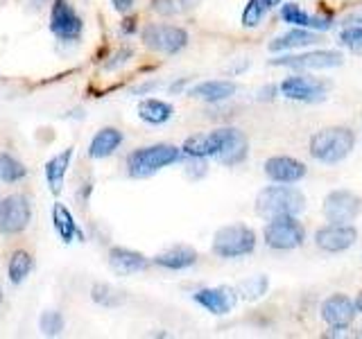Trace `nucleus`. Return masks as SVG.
<instances>
[{
	"label": "nucleus",
	"instance_id": "2eb2a0df",
	"mask_svg": "<svg viewBox=\"0 0 362 339\" xmlns=\"http://www.w3.org/2000/svg\"><path fill=\"white\" fill-rule=\"evenodd\" d=\"M263 170L267 179L274 181V184H297V181H301L305 172H308L301 161H297V158H292V156H281V154L267 158Z\"/></svg>",
	"mask_w": 362,
	"mask_h": 339
},
{
	"label": "nucleus",
	"instance_id": "f3484780",
	"mask_svg": "<svg viewBox=\"0 0 362 339\" xmlns=\"http://www.w3.org/2000/svg\"><path fill=\"white\" fill-rule=\"evenodd\" d=\"M192 301L211 314H229L235 305V292L231 287H202L192 294Z\"/></svg>",
	"mask_w": 362,
	"mask_h": 339
},
{
	"label": "nucleus",
	"instance_id": "0eeeda50",
	"mask_svg": "<svg viewBox=\"0 0 362 339\" xmlns=\"http://www.w3.org/2000/svg\"><path fill=\"white\" fill-rule=\"evenodd\" d=\"M32 222V203L25 195L11 192L0 199V235H21Z\"/></svg>",
	"mask_w": 362,
	"mask_h": 339
},
{
	"label": "nucleus",
	"instance_id": "6e6552de",
	"mask_svg": "<svg viewBox=\"0 0 362 339\" xmlns=\"http://www.w3.org/2000/svg\"><path fill=\"white\" fill-rule=\"evenodd\" d=\"M50 32L62 43H77L82 39L84 20L68 0H54L50 9Z\"/></svg>",
	"mask_w": 362,
	"mask_h": 339
},
{
	"label": "nucleus",
	"instance_id": "a19ab883",
	"mask_svg": "<svg viewBox=\"0 0 362 339\" xmlns=\"http://www.w3.org/2000/svg\"><path fill=\"white\" fill-rule=\"evenodd\" d=\"M354 303H356V310H358V312H362V292L358 294V299H356Z\"/></svg>",
	"mask_w": 362,
	"mask_h": 339
},
{
	"label": "nucleus",
	"instance_id": "20e7f679",
	"mask_svg": "<svg viewBox=\"0 0 362 339\" xmlns=\"http://www.w3.org/2000/svg\"><path fill=\"white\" fill-rule=\"evenodd\" d=\"M256 249V233L245 224H229L215 231L213 254L220 258H243Z\"/></svg>",
	"mask_w": 362,
	"mask_h": 339
},
{
	"label": "nucleus",
	"instance_id": "b1692460",
	"mask_svg": "<svg viewBox=\"0 0 362 339\" xmlns=\"http://www.w3.org/2000/svg\"><path fill=\"white\" fill-rule=\"evenodd\" d=\"M247 152H249V143H247V136L235 129V127H226V138H224V145L220 154L215 156L222 165H238L243 163L247 158Z\"/></svg>",
	"mask_w": 362,
	"mask_h": 339
},
{
	"label": "nucleus",
	"instance_id": "a878e982",
	"mask_svg": "<svg viewBox=\"0 0 362 339\" xmlns=\"http://www.w3.org/2000/svg\"><path fill=\"white\" fill-rule=\"evenodd\" d=\"M175 116V107L165 100L145 97L139 102V118L147 124H165Z\"/></svg>",
	"mask_w": 362,
	"mask_h": 339
},
{
	"label": "nucleus",
	"instance_id": "f03ea898",
	"mask_svg": "<svg viewBox=\"0 0 362 339\" xmlns=\"http://www.w3.org/2000/svg\"><path fill=\"white\" fill-rule=\"evenodd\" d=\"M305 208L303 192L292 188L290 184L269 186L258 192L256 197V213L260 218H281V215H299Z\"/></svg>",
	"mask_w": 362,
	"mask_h": 339
},
{
	"label": "nucleus",
	"instance_id": "423d86ee",
	"mask_svg": "<svg viewBox=\"0 0 362 339\" xmlns=\"http://www.w3.org/2000/svg\"><path fill=\"white\" fill-rule=\"evenodd\" d=\"M265 244L276 249V251H292L303 244L305 229L297 220V215H281L272 218L265 226Z\"/></svg>",
	"mask_w": 362,
	"mask_h": 339
},
{
	"label": "nucleus",
	"instance_id": "e433bc0d",
	"mask_svg": "<svg viewBox=\"0 0 362 339\" xmlns=\"http://www.w3.org/2000/svg\"><path fill=\"white\" fill-rule=\"evenodd\" d=\"M122 32L124 34H134L136 32V18H124L122 20Z\"/></svg>",
	"mask_w": 362,
	"mask_h": 339
},
{
	"label": "nucleus",
	"instance_id": "ea45409f",
	"mask_svg": "<svg viewBox=\"0 0 362 339\" xmlns=\"http://www.w3.org/2000/svg\"><path fill=\"white\" fill-rule=\"evenodd\" d=\"M283 3H286V0H265V5L272 9V7H276V5H283Z\"/></svg>",
	"mask_w": 362,
	"mask_h": 339
},
{
	"label": "nucleus",
	"instance_id": "79ce46f5",
	"mask_svg": "<svg viewBox=\"0 0 362 339\" xmlns=\"http://www.w3.org/2000/svg\"><path fill=\"white\" fill-rule=\"evenodd\" d=\"M3 301H5V292H3V287H0V308H3Z\"/></svg>",
	"mask_w": 362,
	"mask_h": 339
},
{
	"label": "nucleus",
	"instance_id": "5701e85b",
	"mask_svg": "<svg viewBox=\"0 0 362 339\" xmlns=\"http://www.w3.org/2000/svg\"><path fill=\"white\" fill-rule=\"evenodd\" d=\"M71 163H73V147H66L64 152L54 154L50 161L45 163L43 174H45V184H48L52 195H59L62 192L66 174H68V170H71Z\"/></svg>",
	"mask_w": 362,
	"mask_h": 339
},
{
	"label": "nucleus",
	"instance_id": "9b49d317",
	"mask_svg": "<svg viewBox=\"0 0 362 339\" xmlns=\"http://www.w3.org/2000/svg\"><path fill=\"white\" fill-rule=\"evenodd\" d=\"M326 90H328V82H320V79L305 77V75H292L288 79H283L281 86H279V93L283 97L297 100V102L322 100Z\"/></svg>",
	"mask_w": 362,
	"mask_h": 339
},
{
	"label": "nucleus",
	"instance_id": "412c9836",
	"mask_svg": "<svg viewBox=\"0 0 362 339\" xmlns=\"http://www.w3.org/2000/svg\"><path fill=\"white\" fill-rule=\"evenodd\" d=\"M152 263L156 267H163L170 271H184L197 263V251L188 244H175V246L165 249V251L156 254L152 258Z\"/></svg>",
	"mask_w": 362,
	"mask_h": 339
},
{
	"label": "nucleus",
	"instance_id": "4be33fe9",
	"mask_svg": "<svg viewBox=\"0 0 362 339\" xmlns=\"http://www.w3.org/2000/svg\"><path fill=\"white\" fill-rule=\"evenodd\" d=\"M281 18L290 23L294 28H305V30H315V32H326L333 28V18L326 16H310L308 11H303L299 5L294 3H283L281 5Z\"/></svg>",
	"mask_w": 362,
	"mask_h": 339
},
{
	"label": "nucleus",
	"instance_id": "dca6fc26",
	"mask_svg": "<svg viewBox=\"0 0 362 339\" xmlns=\"http://www.w3.org/2000/svg\"><path fill=\"white\" fill-rule=\"evenodd\" d=\"M322 319L331 328H349L356 319V303L346 294H333L322 303Z\"/></svg>",
	"mask_w": 362,
	"mask_h": 339
},
{
	"label": "nucleus",
	"instance_id": "37998d69",
	"mask_svg": "<svg viewBox=\"0 0 362 339\" xmlns=\"http://www.w3.org/2000/svg\"><path fill=\"white\" fill-rule=\"evenodd\" d=\"M360 337H362V331H360Z\"/></svg>",
	"mask_w": 362,
	"mask_h": 339
},
{
	"label": "nucleus",
	"instance_id": "473e14b6",
	"mask_svg": "<svg viewBox=\"0 0 362 339\" xmlns=\"http://www.w3.org/2000/svg\"><path fill=\"white\" fill-rule=\"evenodd\" d=\"M267 287H269L267 276H254L249 280H243L240 285H238V292H240L247 301H256L267 292Z\"/></svg>",
	"mask_w": 362,
	"mask_h": 339
},
{
	"label": "nucleus",
	"instance_id": "a211bd4d",
	"mask_svg": "<svg viewBox=\"0 0 362 339\" xmlns=\"http://www.w3.org/2000/svg\"><path fill=\"white\" fill-rule=\"evenodd\" d=\"M122 143H124V133L118 127H102L95 131V136L88 143V158H93V161L109 158L120 150Z\"/></svg>",
	"mask_w": 362,
	"mask_h": 339
},
{
	"label": "nucleus",
	"instance_id": "7c9ffc66",
	"mask_svg": "<svg viewBox=\"0 0 362 339\" xmlns=\"http://www.w3.org/2000/svg\"><path fill=\"white\" fill-rule=\"evenodd\" d=\"M199 0H152V11L161 16H179L186 14L192 7H197Z\"/></svg>",
	"mask_w": 362,
	"mask_h": 339
},
{
	"label": "nucleus",
	"instance_id": "6ab92c4d",
	"mask_svg": "<svg viewBox=\"0 0 362 339\" xmlns=\"http://www.w3.org/2000/svg\"><path fill=\"white\" fill-rule=\"evenodd\" d=\"M238 86L229 79H209V82H199L195 84L188 95L192 100H199V102H209V105H218V102H224L235 95Z\"/></svg>",
	"mask_w": 362,
	"mask_h": 339
},
{
	"label": "nucleus",
	"instance_id": "1a4fd4ad",
	"mask_svg": "<svg viewBox=\"0 0 362 339\" xmlns=\"http://www.w3.org/2000/svg\"><path fill=\"white\" fill-rule=\"evenodd\" d=\"M269 64L294 68V71H326V68L342 66L344 56L337 50H315V52H303V54H283L279 59H272Z\"/></svg>",
	"mask_w": 362,
	"mask_h": 339
},
{
	"label": "nucleus",
	"instance_id": "c85d7f7f",
	"mask_svg": "<svg viewBox=\"0 0 362 339\" xmlns=\"http://www.w3.org/2000/svg\"><path fill=\"white\" fill-rule=\"evenodd\" d=\"M28 177V167L9 152H0V184H18Z\"/></svg>",
	"mask_w": 362,
	"mask_h": 339
},
{
	"label": "nucleus",
	"instance_id": "4468645a",
	"mask_svg": "<svg viewBox=\"0 0 362 339\" xmlns=\"http://www.w3.org/2000/svg\"><path fill=\"white\" fill-rule=\"evenodd\" d=\"M226 138V127L222 129H215L209 133H195V136H188L181 145V154L192 156V158H211V156H218L222 145Z\"/></svg>",
	"mask_w": 362,
	"mask_h": 339
},
{
	"label": "nucleus",
	"instance_id": "c756f323",
	"mask_svg": "<svg viewBox=\"0 0 362 339\" xmlns=\"http://www.w3.org/2000/svg\"><path fill=\"white\" fill-rule=\"evenodd\" d=\"M39 331L45 337H59L66 331V316L62 310H45L39 316Z\"/></svg>",
	"mask_w": 362,
	"mask_h": 339
},
{
	"label": "nucleus",
	"instance_id": "2f4dec72",
	"mask_svg": "<svg viewBox=\"0 0 362 339\" xmlns=\"http://www.w3.org/2000/svg\"><path fill=\"white\" fill-rule=\"evenodd\" d=\"M267 11H269V7L265 5V0H247V5L243 9V25L258 28Z\"/></svg>",
	"mask_w": 362,
	"mask_h": 339
},
{
	"label": "nucleus",
	"instance_id": "7ed1b4c3",
	"mask_svg": "<svg viewBox=\"0 0 362 339\" xmlns=\"http://www.w3.org/2000/svg\"><path fill=\"white\" fill-rule=\"evenodd\" d=\"M356 133L349 127H326L310 138V156L320 163H339L354 152Z\"/></svg>",
	"mask_w": 362,
	"mask_h": 339
},
{
	"label": "nucleus",
	"instance_id": "c9c22d12",
	"mask_svg": "<svg viewBox=\"0 0 362 339\" xmlns=\"http://www.w3.org/2000/svg\"><path fill=\"white\" fill-rule=\"evenodd\" d=\"M134 3L136 0H111V5L118 14H129V11L134 9Z\"/></svg>",
	"mask_w": 362,
	"mask_h": 339
},
{
	"label": "nucleus",
	"instance_id": "f8f14e48",
	"mask_svg": "<svg viewBox=\"0 0 362 339\" xmlns=\"http://www.w3.org/2000/svg\"><path fill=\"white\" fill-rule=\"evenodd\" d=\"M356 240H358V231L351 224H328L315 233V244L328 254L346 251V249L356 244Z\"/></svg>",
	"mask_w": 362,
	"mask_h": 339
},
{
	"label": "nucleus",
	"instance_id": "9d476101",
	"mask_svg": "<svg viewBox=\"0 0 362 339\" xmlns=\"http://www.w3.org/2000/svg\"><path fill=\"white\" fill-rule=\"evenodd\" d=\"M362 210V199L351 190H333L324 199V218L331 224H351Z\"/></svg>",
	"mask_w": 362,
	"mask_h": 339
},
{
	"label": "nucleus",
	"instance_id": "ddd939ff",
	"mask_svg": "<svg viewBox=\"0 0 362 339\" xmlns=\"http://www.w3.org/2000/svg\"><path fill=\"white\" fill-rule=\"evenodd\" d=\"M150 265H152V260L145 254L136 251V249H127V246L109 249V267L113 269V274H118V276L141 274V271H145Z\"/></svg>",
	"mask_w": 362,
	"mask_h": 339
},
{
	"label": "nucleus",
	"instance_id": "39448f33",
	"mask_svg": "<svg viewBox=\"0 0 362 339\" xmlns=\"http://www.w3.org/2000/svg\"><path fill=\"white\" fill-rule=\"evenodd\" d=\"M141 41L145 48L161 54H177L188 45L190 37L184 28L179 25H168V23H152L145 25L141 32Z\"/></svg>",
	"mask_w": 362,
	"mask_h": 339
},
{
	"label": "nucleus",
	"instance_id": "aec40b11",
	"mask_svg": "<svg viewBox=\"0 0 362 339\" xmlns=\"http://www.w3.org/2000/svg\"><path fill=\"white\" fill-rule=\"evenodd\" d=\"M52 229H54L57 237H59L64 244H73L75 240H79V242L86 240L84 231L79 229V224L73 218V213L59 201L52 206Z\"/></svg>",
	"mask_w": 362,
	"mask_h": 339
},
{
	"label": "nucleus",
	"instance_id": "bb28decb",
	"mask_svg": "<svg viewBox=\"0 0 362 339\" xmlns=\"http://www.w3.org/2000/svg\"><path fill=\"white\" fill-rule=\"evenodd\" d=\"M34 269V258L25 249H16L7 260V278L11 285H23Z\"/></svg>",
	"mask_w": 362,
	"mask_h": 339
},
{
	"label": "nucleus",
	"instance_id": "58836bf2",
	"mask_svg": "<svg viewBox=\"0 0 362 339\" xmlns=\"http://www.w3.org/2000/svg\"><path fill=\"white\" fill-rule=\"evenodd\" d=\"M360 23H362V14H354L344 20V25H360Z\"/></svg>",
	"mask_w": 362,
	"mask_h": 339
},
{
	"label": "nucleus",
	"instance_id": "f257e3e1",
	"mask_svg": "<svg viewBox=\"0 0 362 339\" xmlns=\"http://www.w3.org/2000/svg\"><path fill=\"white\" fill-rule=\"evenodd\" d=\"M181 158V150L170 143L145 145L127 154V174L132 179H147L161 172L163 167L177 163Z\"/></svg>",
	"mask_w": 362,
	"mask_h": 339
},
{
	"label": "nucleus",
	"instance_id": "cd10ccee",
	"mask_svg": "<svg viewBox=\"0 0 362 339\" xmlns=\"http://www.w3.org/2000/svg\"><path fill=\"white\" fill-rule=\"evenodd\" d=\"M90 301L102 305V308H120L127 303V292L109 285V282H95L90 287Z\"/></svg>",
	"mask_w": 362,
	"mask_h": 339
},
{
	"label": "nucleus",
	"instance_id": "4c0bfd02",
	"mask_svg": "<svg viewBox=\"0 0 362 339\" xmlns=\"http://www.w3.org/2000/svg\"><path fill=\"white\" fill-rule=\"evenodd\" d=\"M154 88H158V82H147V84H143L141 88H136L134 93H139V95H143V93H147V90H154Z\"/></svg>",
	"mask_w": 362,
	"mask_h": 339
},
{
	"label": "nucleus",
	"instance_id": "f704fd0d",
	"mask_svg": "<svg viewBox=\"0 0 362 339\" xmlns=\"http://www.w3.org/2000/svg\"><path fill=\"white\" fill-rule=\"evenodd\" d=\"M132 56H134V50H129V48L118 50L116 54H111V56H109V61H105V71H116L118 66L127 64V61L132 59Z\"/></svg>",
	"mask_w": 362,
	"mask_h": 339
},
{
	"label": "nucleus",
	"instance_id": "72a5a7b5",
	"mask_svg": "<svg viewBox=\"0 0 362 339\" xmlns=\"http://www.w3.org/2000/svg\"><path fill=\"white\" fill-rule=\"evenodd\" d=\"M339 43L354 52H362V25H346L339 32Z\"/></svg>",
	"mask_w": 362,
	"mask_h": 339
},
{
	"label": "nucleus",
	"instance_id": "393cba45",
	"mask_svg": "<svg viewBox=\"0 0 362 339\" xmlns=\"http://www.w3.org/2000/svg\"><path fill=\"white\" fill-rule=\"evenodd\" d=\"M322 41V37L313 30L305 28H294L286 34H281L274 41L269 43L272 52H286V50H299V48H310V45H317Z\"/></svg>",
	"mask_w": 362,
	"mask_h": 339
}]
</instances>
